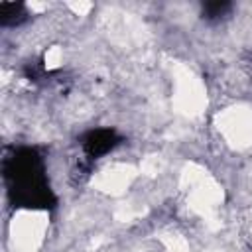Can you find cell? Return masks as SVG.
I'll return each instance as SVG.
<instances>
[{
    "mask_svg": "<svg viewBox=\"0 0 252 252\" xmlns=\"http://www.w3.org/2000/svg\"><path fill=\"white\" fill-rule=\"evenodd\" d=\"M181 187L187 193L189 207L203 217H211L222 201L220 185L199 165H187L181 173Z\"/></svg>",
    "mask_w": 252,
    "mask_h": 252,
    "instance_id": "1",
    "label": "cell"
},
{
    "mask_svg": "<svg viewBox=\"0 0 252 252\" xmlns=\"http://www.w3.org/2000/svg\"><path fill=\"white\" fill-rule=\"evenodd\" d=\"M47 228V215L39 211H22L12 220V246L14 252H35Z\"/></svg>",
    "mask_w": 252,
    "mask_h": 252,
    "instance_id": "2",
    "label": "cell"
},
{
    "mask_svg": "<svg viewBox=\"0 0 252 252\" xmlns=\"http://www.w3.org/2000/svg\"><path fill=\"white\" fill-rule=\"evenodd\" d=\"M219 132L234 148L252 144V110L248 106H230L217 116Z\"/></svg>",
    "mask_w": 252,
    "mask_h": 252,
    "instance_id": "3",
    "label": "cell"
},
{
    "mask_svg": "<svg viewBox=\"0 0 252 252\" xmlns=\"http://www.w3.org/2000/svg\"><path fill=\"white\" fill-rule=\"evenodd\" d=\"M173 104H175V108L179 112H183L187 116L199 114L207 104L203 83L187 69H179L177 75H175Z\"/></svg>",
    "mask_w": 252,
    "mask_h": 252,
    "instance_id": "4",
    "label": "cell"
},
{
    "mask_svg": "<svg viewBox=\"0 0 252 252\" xmlns=\"http://www.w3.org/2000/svg\"><path fill=\"white\" fill-rule=\"evenodd\" d=\"M134 177H136V169L132 165L114 163V165L102 169L100 173H96V177L93 179V185L98 191H104L110 195H120L128 189V185L132 183Z\"/></svg>",
    "mask_w": 252,
    "mask_h": 252,
    "instance_id": "5",
    "label": "cell"
},
{
    "mask_svg": "<svg viewBox=\"0 0 252 252\" xmlns=\"http://www.w3.org/2000/svg\"><path fill=\"white\" fill-rule=\"evenodd\" d=\"M163 244H165L167 252H189L187 242L179 234H165L163 236Z\"/></svg>",
    "mask_w": 252,
    "mask_h": 252,
    "instance_id": "6",
    "label": "cell"
},
{
    "mask_svg": "<svg viewBox=\"0 0 252 252\" xmlns=\"http://www.w3.org/2000/svg\"><path fill=\"white\" fill-rule=\"evenodd\" d=\"M43 61H45V67H47V69H55V67H59L61 61H63V51H61V47H59V45L49 47V49L45 51Z\"/></svg>",
    "mask_w": 252,
    "mask_h": 252,
    "instance_id": "7",
    "label": "cell"
},
{
    "mask_svg": "<svg viewBox=\"0 0 252 252\" xmlns=\"http://www.w3.org/2000/svg\"><path fill=\"white\" fill-rule=\"evenodd\" d=\"M159 167H161L159 158H156V156H148V158L142 161L140 171H142V173H146V175H156V173L159 171Z\"/></svg>",
    "mask_w": 252,
    "mask_h": 252,
    "instance_id": "8",
    "label": "cell"
},
{
    "mask_svg": "<svg viewBox=\"0 0 252 252\" xmlns=\"http://www.w3.org/2000/svg\"><path fill=\"white\" fill-rule=\"evenodd\" d=\"M71 8H73L75 12H79V14H83V12L91 10V4H71Z\"/></svg>",
    "mask_w": 252,
    "mask_h": 252,
    "instance_id": "9",
    "label": "cell"
},
{
    "mask_svg": "<svg viewBox=\"0 0 252 252\" xmlns=\"http://www.w3.org/2000/svg\"><path fill=\"white\" fill-rule=\"evenodd\" d=\"M250 238H252V220H250Z\"/></svg>",
    "mask_w": 252,
    "mask_h": 252,
    "instance_id": "10",
    "label": "cell"
}]
</instances>
